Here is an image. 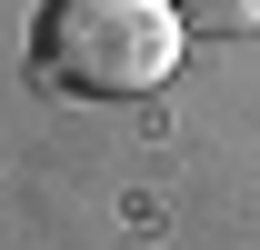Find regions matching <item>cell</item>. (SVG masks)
I'll use <instances>...</instances> for the list:
<instances>
[{
  "label": "cell",
  "instance_id": "obj_1",
  "mask_svg": "<svg viewBox=\"0 0 260 250\" xmlns=\"http://www.w3.org/2000/svg\"><path fill=\"white\" fill-rule=\"evenodd\" d=\"M180 40L190 30H180L170 0H50L30 50L80 100H140V90H160L180 70Z\"/></svg>",
  "mask_w": 260,
  "mask_h": 250
},
{
  "label": "cell",
  "instance_id": "obj_2",
  "mask_svg": "<svg viewBox=\"0 0 260 250\" xmlns=\"http://www.w3.org/2000/svg\"><path fill=\"white\" fill-rule=\"evenodd\" d=\"M170 10H180V30H200V40L260 30V0H170Z\"/></svg>",
  "mask_w": 260,
  "mask_h": 250
}]
</instances>
